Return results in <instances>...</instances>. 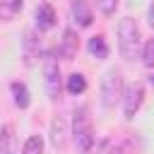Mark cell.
I'll use <instances>...</instances> for the list:
<instances>
[{"instance_id": "obj_1", "label": "cell", "mask_w": 154, "mask_h": 154, "mask_svg": "<svg viewBox=\"0 0 154 154\" xmlns=\"http://www.w3.org/2000/svg\"><path fill=\"white\" fill-rule=\"evenodd\" d=\"M118 48L125 60H132L140 51V29H137L135 19H130V17L120 19V24H118Z\"/></svg>"}, {"instance_id": "obj_2", "label": "cell", "mask_w": 154, "mask_h": 154, "mask_svg": "<svg viewBox=\"0 0 154 154\" xmlns=\"http://www.w3.org/2000/svg\"><path fill=\"white\" fill-rule=\"evenodd\" d=\"M87 106H79L75 111V125H72V135H75V142H77V149L82 154H89L91 144H94V135H91V120L87 116Z\"/></svg>"}, {"instance_id": "obj_3", "label": "cell", "mask_w": 154, "mask_h": 154, "mask_svg": "<svg viewBox=\"0 0 154 154\" xmlns=\"http://www.w3.org/2000/svg\"><path fill=\"white\" fill-rule=\"evenodd\" d=\"M120 96H123V77L118 70H108L101 79V103L106 108H113Z\"/></svg>"}, {"instance_id": "obj_4", "label": "cell", "mask_w": 154, "mask_h": 154, "mask_svg": "<svg viewBox=\"0 0 154 154\" xmlns=\"http://www.w3.org/2000/svg\"><path fill=\"white\" fill-rule=\"evenodd\" d=\"M142 99H144V84H142V82H132V84L125 89V96H123L125 118H132V116L137 113V108L142 106Z\"/></svg>"}, {"instance_id": "obj_5", "label": "cell", "mask_w": 154, "mask_h": 154, "mask_svg": "<svg viewBox=\"0 0 154 154\" xmlns=\"http://www.w3.org/2000/svg\"><path fill=\"white\" fill-rule=\"evenodd\" d=\"M43 72H46V89L51 99H58L60 94V70H58V60L53 55H46L43 60Z\"/></svg>"}, {"instance_id": "obj_6", "label": "cell", "mask_w": 154, "mask_h": 154, "mask_svg": "<svg viewBox=\"0 0 154 154\" xmlns=\"http://www.w3.org/2000/svg\"><path fill=\"white\" fill-rule=\"evenodd\" d=\"M77 34L72 31V29H65L63 31V38H60V48H58V53L65 58V60H72L75 55H77Z\"/></svg>"}, {"instance_id": "obj_7", "label": "cell", "mask_w": 154, "mask_h": 154, "mask_svg": "<svg viewBox=\"0 0 154 154\" xmlns=\"http://www.w3.org/2000/svg\"><path fill=\"white\" fill-rule=\"evenodd\" d=\"M70 14H72V19L79 26H89L91 24V10H89V2L87 0H72Z\"/></svg>"}, {"instance_id": "obj_8", "label": "cell", "mask_w": 154, "mask_h": 154, "mask_svg": "<svg viewBox=\"0 0 154 154\" xmlns=\"http://www.w3.org/2000/svg\"><path fill=\"white\" fill-rule=\"evenodd\" d=\"M36 26H38L41 31L55 26V10H53L48 2H43V5L36 7Z\"/></svg>"}, {"instance_id": "obj_9", "label": "cell", "mask_w": 154, "mask_h": 154, "mask_svg": "<svg viewBox=\"0 0 154 154\" xmlns=\"http://www.w3.org/2000/svg\"><path fill=\"white\" fill-rule=\"evenodd\" d=\"M0 154H17V137L10 123L0 128Z\"/></svg>"}, {"instance_id": "obj_10", "label": "cell", "mask_w": 154, "mask_h": 154, "mask_svg": "<svg viewBox=\"0 0 154 154\" xmlns=\"http://www.w3.org/2000/svg\"><path fill=\"white\" fill-rule=\"evenodd\" d=\"M51 144L55 149H63L65 147V118L63 116L53 118V123H51Z\"/></svg>"}, {"instance_id": "obj_11", "label": "cell", "mask_w": 154, "mask_h": 154, "mask_svg": "<svg viewBox=\"0 0 154 154\" xmlns=\"http://www.w3.org/2000/svg\"><path fill=\"white\" fill-rule=\"evenodd\" d=\"M36 58H38V38L34 36V31H26L24 34V63L34 65Z\"/></svg>"}, {"instance_id": "obj_12", "label": "cell", "mask_w": 154, "mask_h": 154, "mask_svg": "<svg viewBox=\"0 0 154 154\" xmlns=\"http://www.w3.org/2000/svg\"><path fill=\"white\" fill-rule=\"evenodd\" d=\"M10 91H12V99H14V106H17V108H26V106L31 103V96H29L26 84L12 82V84H10Z\"/></svg>"}, {"instance_id": "obj_13", "label": "cell", "mask_w": 154, "mask_h": 154, "mask_svg": "<svg viewBox=\"0 0 154 154\" xmlns=\"http://www.w3.org/2000/svg\"><path fill=\"white\" fill-rule=\"evenodd\" d=\"M22 7H24V0H2L0 2V19L2 22H12L19 14Z\"/></svg>"}, {"instance_id": "obj_14", "label": "cell", "mask_w": 154, "mask_h": 154, "mask_svg": "<svg viewBox=\"0 0 154 154\" xmlns=\"http://www.w3.org/2000/svg\"><path fill=\"white\" fill-rule=\"evenodd\" d=\"M87 48H89V53H91L94 58H106V55H108V46H106L103 36H91L89 43H87Z\"/></svg>"}, {"instance_id": "obj_15", "label": "cell", "mask_w": 154, "mask_h": 154, "mask_svg": "<svg viewBox=\"0 0 154 154\" xmlns=\"http://www.w3.org/2000/svg\"><path fill=\"white\" fill-rule=\"evenodd\" d=\"M84 89H87V79H84V75L72 72V75L67 77V91H70L72 96H77V94H82Z\"/></svg>"}, {"instance_id": "obj_16", "label": "cell", "mask_w": 154, "mask_h": 154, "mask_svg": "<svg viewBox=\"0 0 154 154\" xmlns=\"http://www.w3.org/2000/svg\"><path fill=\"white\" fill-rule=\"evenodd\" d=\"M22 154H43V140L41 137H29L26 142H24V149H22Z\"/></svg>"}, {"instance_id": "obj_17", "label": "cell", "mask_w": 154, "mask_h": 154, "mask_svg": "<svg viewBox=\"0 0 154 154\" xmlns=\"http://www.w3.org/2000/svg\"><path fill=\"white\" fill-rule=\"evenodd\" d=\"M142 63L147 67H154V38H149L142 48Z\"/></svg>"}, {"instance_id": "obj_18", "label": "cell", "mask_w": 154, "mask_h": 154, "mask_svg": "<svg viewBox=\"0 0 154 154\" xmlns=\"http://www.w3.org/2000/svg\"><path fill=\"white\" fill-rule=\"evenodd\" d=\"M96 5H99V10L103 12V14H113L116 12V7H118V0H96Z\"/></svg>"}, {"instance_id": "obj_19", "label": "cell", "mask_w": 154, "mask_h": 154, "mask_svg": "<svg viewBox=\"0 0 154 154\" xmlns=\"http://www.w3.org/2000/svg\"><path fill=\"white\" fill-rule=\"evenodd\" d=\"M147 19H149V24L154 26V2L149 5V12H147Z\"/></svg>"}, {"instance_id": "obj_20", "label": "cell", "mask_w": 154, "mask_h": 154, "mask_svg": "<svg viewBox=\"0 0 154 154\" xmlns=\"http://www.w3.org/2000/svg\"><path fill=\"white\" fill-rule=\"evenodd\" d=\"M108 154H123V152H120V149H111Z\"/></svg>"}, {"instance_id": "obj_21", "label": "cell", "mask_w": 154, "mask_h": 154, "mask_svg": "<svg viewBox=\"0 0 154 154\" xmlns=\"http://www.w3.org/2000/svg\"><path fill=\"white\" fill-rule=\"evenodd\" d=\"M149 82H152V87H154V75H152V77H149Z\"/></svg>"}]
</instances>
